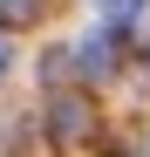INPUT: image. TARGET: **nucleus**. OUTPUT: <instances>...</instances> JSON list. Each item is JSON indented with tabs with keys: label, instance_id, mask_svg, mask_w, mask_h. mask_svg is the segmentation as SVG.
Returning a JSON list of instances; mask_svg holds the SVG:
<instances>
[{
	"label": "nucleus",
	"instance_id": "2",
	"mask_svg": "<svg viewBox=\"0 0 150 157\" xmlns=\"http://www.w3.org/2000/svg\"><path fill=\"white\" fill-rule=\"evenodd\" d=\"M109 68H116V28H96V34H82V48H75V75L103 82Z\"/></svg>",
	"mask_w": 150,
	"mask_h": 157
},
{
	"label": "nucleus",
	"instance_id": "6",
	"mask_svg": "<svg viewBox=\"0 0 150 157\" xmlns=\"http://www.w3.org/2000/svg\"><path fill=\"white\" fill-rule=\"evenodd\" d=\"M0 75H7V48H0Z\"/></svg>",
	"mask_w": 150,
	"mask_h": 157
},
{
	"label": "nucleus",
	"instance_id": "3",
	"mask_svg": "<svg viewBox=\"0 0 150 157\" xmlns=\"http://www.w3.org/2000/svg\"><path fill=\"white\" fill-rule=\"evenodd\" d=\"M48 0H0V28H34Z\"/></svg>",
	"mask_w": 150,
	"mask_h": 157
},
{
	"label": "nucleus",
	"instance_id": "4",
	"mask_svg": "<svg viewBox=\"0 0 150 157\" xmlns=\"http://www.w3.org/2000/svg\"><path fill=\"white\" fill-rule=\"evenodd\" d=\"M41 75H48V82H55V89H62V82H68V75H75V48H55V55H48V62H41Z\"/></svg>",
	"mask_w": 150,
	"mask_h": 157
},
{
	"label": "nucleus",
	"instance_id": "1",
	"mask_svg": "<svg viewBox=\"0 0 150 157\" xmlns=\"http://www.w3.org/2000/svg\"><path fill=\"white\" fill-rule=\"evenodd\" d=\"M48 130H55L62 144H82L89 130H96V109H89L82 96H55V102H48Z\"/></svg>",
	"mask_w": 150,
	"mask_h": 157
},
{
	"label": "nucleus",
	"instance_id": "5",
	"mask_svg": "<svg viewBox=\"0 0 150 157\" xmlns=\"http://www.w3.org/2000/svg\"><path fill=\"white\" fill-rule=\"evenodd\" d=\"M103 14H109V28H123V21L143 14V0H103Z\"/></svg>",
	"mask_w": 150,
	"mask_h": 157
}]
</instances>
